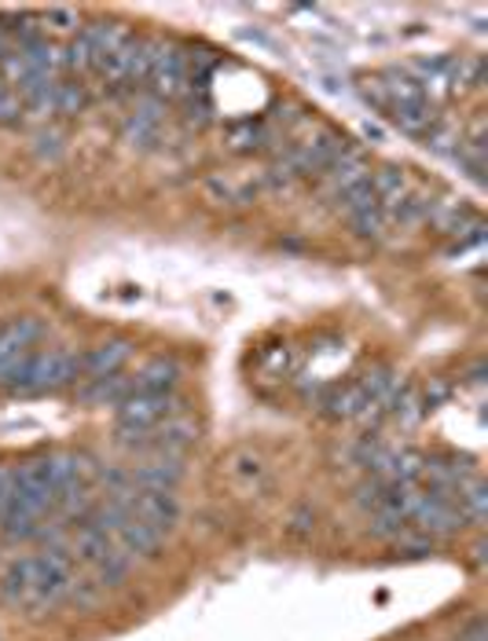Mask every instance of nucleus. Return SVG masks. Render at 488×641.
<instances>
[{
	"label": "nucleus",
	"mask_w": 488,
	"mask_h": 641,
	"mask_svg": "<svg viewBox=\"0 0 488 641\" xmlns=\"http://www.w3.org/2000/svg\"><path fill=\"white\" fill-rule=\"evenodd\" d=\"M74 382H82V353H74V348H34L4 385L19 396H45Z\"/></svg>",
	"instance_id": "nucleus-1"
},
{
	"label": "nucleus",
	"mask_w": 488,
	"mask_h": 641,
	"mask_svg": "<svg viewBox=\"0 0 488 641\" xmlns=\"http://www.w3.org/2000/svg\"><path fill=\"white\" fill-rule=\"evenodd\" d=\"M268 187V173H251V169H217L203 180L206 202L221 209H243L254 206L257 195Z\"/></svg>",
	"instance_id": "nucleus-2"
},
{
	"label": "nucleus",
	"mask_w": 488,
	"mask_h": 641,
	"mask_svg": "<svg viewBox=\"0 0 488 641\" xmlns=\"http://www.w3.org/2000/svg\"><path fill=\"white\" fill-rule=\"evenodd\" d=\"M173 415H181V404L173 396H129L118 407V429L129 440H144L155 426H162Z\"/></svg>",
	"instance_id": "nucleus-3"
},
{
	"label": "nucleus",
	"mask_w": 488,
	"mask_h": 641,
	"mask_svg": "<svg viewBox=\"0 0 488 641\" xmlns=\"http://www.w3.org/2000/svg\"><path fill=\"white\" fill-rule=\"evenodd\" d=\"M114 503H122L129 517L162 535L173 532V525L181 520V503H176L173 492H144V488H133V492L118 495Z\"/></svg>",
	"instance_id": "nucleus-4"
},
{
	"label": "nucleus",
	"mask_w": 488,
	"mask_h": 641,
	"mask_svg": "<svg viewBox=\"0 0 488 641\" xmlns=\"http://www.w3.org/2000/svg\"><path fill=\"white\" fill-rule=\"evenodd\" d=\"M34 565H37V579H34V601H29L34 608L56 605L59 597H66L74 590V565H70L66 550L59 546L45 550L41 557H34Z\"/></svg>",
	"instance_id": "nucleus-5"
},
{
	"label": "nucleus",
	"mask_w": 488,
	"mask_h": 641,
	"mask_svg": "<svg viewBox=\"0 0 488 641\" xmlns=\"http://www.w3.org/2000/svg\"><path fill=\"white\" fill-rule=\"evenodd\" d=\"M41 334H45V326H41V319H34V316H19V319L0 323V385H4L8 378L15 374V367L34 353Z\"/></svg>",
	"instance_id": "nucleus-6"
},
{
	"label": "nucleus",
	"mask_w": 488,
	"mask_h": 641,
	"mask_svg": "<svg viewBox=\"0 0 488 641\" xmlns=\"http://www.w3.org/2000/svg\"><path fill=\"white\" fill-rule=\"evenodd\" d=\"M371 176V165H367V158H364V150L361 147H353V144H345L342 147V155L334 158L331 165L324 169L320 176V192H324V198H331V202H338L349 187H356L361 180H367Z\"/></svg>",
	"instance_id": "nucleus-7"
},
{
	"label": "nucleus",
	"mask_w": 488,
	"mask_h": 641,
	"mask_svg": "<svg viewBox=\"0 0 488 641\" xmlns=\"http://www.w3.org/2000/svg\"><path fill=\"white\" fill-rule=\"evenodd\" d=\"M181 382V363L166 356L147 359L133 374V396H169Z\"/></svg>",
	"instance_id": "nucleus-8"
},
{
	"label": "nucleus",
	"mask_w": 488,
	"mask_h": 641,
	"mask_svg": "<svg viewBox=\"0 0 488 641\" xmlns=\"http://www.w3.org/2000/svg\"><path fill=\"white\" fill-rule=\"evenodd\" d=\"M129 356H133V345L129 342H103L88 348V353H82V382H99V378L122 374Z\"/></svg>",
	"instance_id": "nucleus-9"
},
{
	"label": "nucleus",
	"mask_w": 488,
	"mask_h": 641,
	"mask_svg": "<svg viewBox=\"0 0 488 641\" xmlns=\"http://www.w3.org/2000/svg\"><path fill=\"white\" fill-rule=\"evenodd\" d=\"M181 477H184V466L176 455H158L129 473L133 488H144V492H173V488L181 484Z\"/></svg>",
	"instance_id": "nucleus-10"
},
{
	"label": "nucleus",
	"mask_w": 488,
	"mask_h": 641,
	"mask_svg": "<svg viewBox=\"0 0 488 641\" xmlns=\"http://www.w3.org/2000/svg\"><path fill=\"white\" fill-rule=\"evenodd\" d=\"M162 532H155V528H147V525H139V520L129 517L122 528H118V535H114V543L125 550L129 557H155L158 550H162Z\"/></svg>",
	"instance_id": "nucleus-11"
},
{
	"label": "nucleus",
	"mask_w": 488,
	"mask_h": 641,
	"mask_svg": "<svg viewBox=\"0 0 488 641\" xmlns=\"http://www.w3.org/2000/svg\"><path fill=\"white\" fill-rule=\"evenodd\" d=\"M77 396L85 399V404H118L122 407L129 396H133V374H111V378H99V382H85L77 389Z\"/></svg>",
	"instance_id": "nucleus-12"
},
{
	"label": "nucleus",
	"mask_w": 488,
	"mask_h": 641,
	"mask_svg": "<svg viewBox=\"0 0 488 641\" xmlns=\"http://www.w3.org/2000/svg\"><path fill=\"white\" fill-rule=\"evenodd\" d=\"M34 579H37L34 557H19L4 572V579H0V590H4V597L15 601V605H29V601H34Z\"/></svg>",
	"instance_id": "nucleus-13"
},
{
	"label": "nucleus",
	"mask_w": 488,
	"mask_h": 641,
	"mask_svg": "<svg viewBox=\"0 0 488 641\" xmlns=\"http://www.w3.org/2000/svg\"><path fill=\"white\" fill-rule=\"evenodd\" d=\"M77 557H82V560H88V565H103V560L107 557H111L114 554V550H118V543H114V539L111 535H107V532H96V528H82V535H77Z\"/></svg>",
	"instance_id": "nucleus-14"
},
{
	"label": "nucleus",
	"mask_w": 488,
	"mask_h": 641,
	"mask_svg": "<svg viewBox=\"0 0 488 641\" xmlns=\"http://www.w3.org/2000/svg\"><path fill=\"white\" fill-rule=\"evenodd\" d=\"M224 473L232 484L239 488H254L257 480H265V463L257 455H251V451H239V455L228 458V466H224Z\"/></svg>",
	"instance_id": "nucleus-15"
},
{
	"label": "nucleus",
	"mask_w": 488,
	"mask_h": 641,
	"mask_svg": "<svg viewBox=\"0 0 488 641\" xmlns=\"http://www.w3.org/2000/svg\"><path fill=\"white\" fill-rule=\"evenodd\" d=\"M85 103H88L85 85H74V82H63V77H59V85H56V114H82Z\"/></svg>",
	"instance_id": "nucleus-16"
},
{
	"label": "nucleus",
	"mask_w": 488,
	"mask_h": 641,
	"mask_svg": "<svg viewBox=\"0 0 488 641\" xmlns=\"http://www.w3.org/2000/svg\"><path fill=\"white\" fill-rule=\"evenodd\" d=\"M265 139H268L265 125H254V122L232 125V133H228V144H232L235 150H254V147H261Z\"/></svg>",
	"instance_id": "nucleus-17"
},
{
	"label": "nucleus",
	"mask_w": 488,
	"mask_h": 641,
	"mask_svg": "<svg viewBox=\"0 0 488 641\" xmlns=\"http://www.w3.org/2000/svg\"><path fill=\"white\" fill-rule=\"evenodd\" d=\"M23 99H19L12 88H8L4 82H0V125H15L19 118H23Z\"/></svg>",
	"instance_id": "nucleus-18"
},
{
	"label": "nucleus",
	"mask_w": 488,
	"mask_h": 641,
	"mask_svg": "<svg viewBox=\"0 0 488 641\" xmlns=\"http://www.w3.org/2000/svg\"><path fill=\"white\" fill-rule=\"evenodd\" d=\"M37 23H45V29H59V34H74L77 12H70V8H52V12H45Z\"/></svg>",
	"instance_id": "nucleus-19"
},
{
	"label": "nucleus",
	"mask_w": 488,
	"mask_h": 641,
	"mask_svg": "<svg viewBox=\"0 0 488 641\" xmlns=\"http://www.w3.org/2000/svg\"><path fill=\"white\" fill-rule=\"evenodd\" d=\"M12 480H15V466H0V514H4L8 498H12Z\"/></svg>",
	"instance_id": "nucleus-20"
},
{
	"label": "nucleus",
	"mask_w": 488,
	"mask_h": 641,
	"mask_svg": "<svg viewBox=\"0 0 488 641\" xmlns=\"http://www.w3.org/2000/svg\"><path fill=\"white\" fill-rule=\"evenodd\" d=\"M455 641H488V634H485V624H481V619H474L471 630H463V634L455 638Z\"/></svg>",
	"instance_id": "nucleus-21"
},
{
	"label": "nucleus",
	"mask_w": 488,
	"mask_h": 641,
	"mask_svg": "<svg viewBox=\"0 0 488 641\" xmlns=\"http://www.w3.org/2000/svg\"><path fill=\"white\" fill-rule=\"evenodd\" d=\"M8 52H12V48H8V34H4V29H0V59H4Z\"/></svg>",
	"instance_id": "nucleus-22"
}]
</instances>
